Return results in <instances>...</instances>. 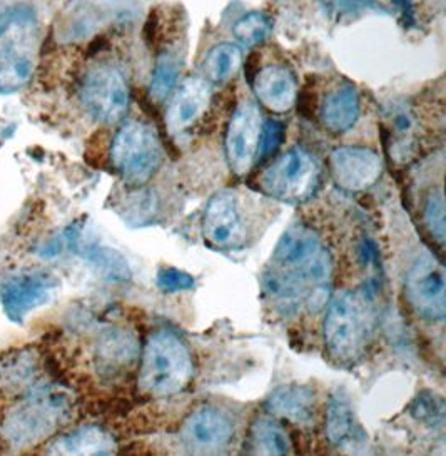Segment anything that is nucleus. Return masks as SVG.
I'll return each mask as SVG.
<instances>
[{
	"label": "nucleus",
	"mask_w": 446,
	"mask_h": 456,
	"mask_svg": "<svg viewBox=\"0 0 446 456\" xmlns=\"http://www.w3.org/2000/svg\"><path fill=\"white\" fill-rule=\"evenodd\" d=\"M263 124L259 106L253 101H243L234 110L226 131V156L234 175H247L256 161Z\"/></svg>",
	"instance_id": "10"
},
{
	"label": "nucleus",
	"mask_w": 446,
	"mask_h": 456,
	"mask_svg": "<svg viewBox=\"0 0 446 456\" xmlns=\"http://www.w3.org/2000/svg\"><path fill=\"white\" fill-rule=\"evenodd\" d=\"M34 64L28 53L15 45L0 49V94H14L32 77Z\"/></svg>",
	"instance_id": "19"
},
{
	"label": "nucleus",
	"mask_w": 446,
	"mask_h": 456,
	"mask_svg": "<svg viewBox=\"0 0 446 456\" xmlns=\"http://www.w3.org/2000/svg\"><path fill=\"white\" fill-rule=\"evenodd\" d=\"M266 406L272 415L304 425L314 416V393L304 387H283L271 395Z\"/></svg>",
	"instance_id": "18"
},
{
	"label": "nucleus",
	"mask_w": 446,
	"mask_h": 456,
	"mask_svg": "<svg viewBox=\"0 0 446 456\" xmlns=\"http://www.w3.org/2000/svg\"><path fill=\"white\" fill-rule=\"evenodd\" d=\"M331 175L339 188L361 192L373 188L383 173V162L368 148H338L329 158Z\"/></svg>",
	"instance_id": "12"
},
{
	"label": "nucleus",
	"mask_w": 446,
	"mask_h": 456,
	"mask_svg": "<svg viewBox=\"0 0 446 456\" xmlns=\"http://www.w3.org/2000/svg\"><path fill=\"white\" fill-rule=\"evenodd\" d=\"M320 184V164L308 151L293 148L271 164L261 177L263 191L278 201L304 202Z\"/></svg>",
	"instance_id": "5"
},
{
	"label": "nucleus",
	"mask_w": 446,
	"mask_h": 456,
	"mask_svg": "<svg viewBox=\"0 0 446 456\" xmlns=\"http://www.w3.org/2000/svg\"><path fill=\"white\" fill-rule=\"evenodd\" d=\"M425 223L440 244L445 242V200L443 192L436 191L428 198L425 206Z\"/></svg>",
	"instance_id": "28"
},
{
	"label": "nucleus",
	"mask_w": 446,
	"mask_h": 456,
	"mask_svg": "<svg viewBox=\"0 0 446 456\" xmlns=\"http://www.w3.org/2000/svg\"><path fill=\"white\" fill-rule=\"evenodd\" d=\"M243 62L241 49L230 42H223L215 45L204 57V79L207 82H226L231 79Z\"/></svg>",
	"instance_id": "21"
},
{
	"label": "nucleus",
	"mask_w": 446,
	"mask_h": 456,
	"mask_svg": "<svg viewBox=\"0 0 446 456\" xmlns=\"http://www.w3.org/2000/svg\"><path fill=\"white\" fill-rule=\"evenodd\" d=\"M59 280L47 271L19 273L0 284V305L12 322H24L34 309L47 305L55 296Z\"/></svg>",
	"instance_id": "8"
},
{
	"label": "nucleus",
	"mask_w": 446,
	"mask_h": 456,
	"mask_svg": "<svg viewBox=\"0 0 446 456\" xmlns=\"http://www.w3.org/2000/svg\"><path fill=\"white\" fill-rule=\"evenodd\" d=\"M70 244H74L76 251L81 253L89 263H93L95 268L99 269L109 280L122 281L127 278V274H129L127 265L118 253L110 251L97 242L81 241L77 234L72 236Z\"/></svg>",
	"instance_id": "22"
},
{
	"label": "nucleus",
	"mask_w": 446,
	"mask_h": 456,
	"mask_svg": "<svg viewBox=\"0 0 446 456\" xmlns=\"http://www.w3.org/2000/svg\"><path fill=\"white\" fill-rule=\"evenodd\" d=\"M37 373V358L32 349L12 351L0 360V388L28 387Z\"/></svg>",
	"instance_id": "20"
},
{
	"label": "nucleus",
	"mask_w": 446,
	"mask_h": 456,
	"mask_svg": "<svg viewBox=\"0 0 446 456\" xmlns=\"http://www.w3.org/2000/svg\"><path fill=\"white\" fill-rule=\"evenodd\" d=\"M321 7L335 20L365 14H388V9L375 0H321Z\"/></svg>",
	"instance_id": "26"
},
{
	"label": "nucleus",
	"mask_w": 446,
	"mask_h": 456,
	"mask_svg": "<svg viewBox=\"0 0 446 456\" xmlns=\"http://www.w3.org/2000/svg\"><path fill=\"white\" fill-rule=\"evenodd\" d=\"M396 5H400L401 7V11L405 12V15H413V2L411 0H393Z\"/></svg>",
	"instance_id": "32"
},
{
	"label": "nucleus",
	"mask_w": 446,
	"mask_h": 456,
	"mask_svg": "<svg viewBox=\"0 0 446 456\" xmlns=\"http://www.w3.org/2000/svg\"><path fill=\"white\" fill-rule=\"evenodd\" d=\"M211 84L191 76L177 87L167 109V127L174 135L184 134L199 121L211 104Z\"/></svg>",
	"instance_id": "14"
},
{
	"label": "nucleus",
	"mask_w": 446,
	"mask_h": 456,
	"mask_svg": "<svg viewBox=\"0 0 446 456\" xmlns=\"http://www.w3.org/2000/svg\"><path fill=\"white\" fill-rule=\"evenodd\" d=\"M360 118V95L353 84H341L326 95L321 108L323 126L333 134L350 131Z\"/></svg>",
	"instance_id": "17"
},
{
	"label": "nucleus",
	"mask_w": 446,
	"mask_h": 456,
	"mask_svg": "<svg viewBox=\"0 0 446 456\" xmlns=\"http://www.w3.org/2000/svg\"><path fill=\"white\" fill-rule=\"evenodd\" d=\"M192 376L190 349L171 331H158L144 348L139 387L150 396H171L186 388Z\"/></svg>",
	"instance_id": "3"
},
{
	"label": "nucleus",
	"mask_w": 446,
	"mask_h": 456,
	"mask_svg": "<svg viewBox=\"0 0 446 456\" xmlns=\"http://www.w3.org/2000/svg\"><path fill=\"white\" fill-rule=\"evenodd\" d=\"M326 435L333 446L346 453H363L368 448V435L358 421L345 389H337L329 398Z\"/></svg>",
	"instance_id": "13"
},
{
	"label": "nucleus",
	"mask_w": 446,
	"mask_h": 456,
	"mask_svg": "<svg viewBox=\"0 0 446 456\" xmlns=\"http://www.w3.org/2000/svg\"><path fill=\"white\" fill-rule=\"evenodd\" d=\"M163 158L159 135L146 122H126L112 141V164L133 186L146 184L161 167Z\"/></svg>",
	"instance_id": "4"
},
{
	"label": "nucleus",
	"mask_w": 446,
	"mask_h": 456,
	"mask_svg": "<svg viewBox=\"0 0 446 456\" xmlns=\"http://www.w3.org/2000/svg\"><path fill=\"white\" fill-rule=\"evenodd\" d=\"M375 314L369 299L358 291L333 296L326 311V348L333 360L353 362L365 353L373 333Z\"/></svg>",
	"instance_id": "2"
},
{
	"label": "nucleus",
	"mask_w": 446,
	"mask_h": 456,
	"mask_svg": "<svg viewBox=\"0 0 446 456\" xmlns=\"http://www.w3.org/2000/svg\"><path fill=\"white\" fill-rule=\"evenodd\" d=\"M116 452L112 435L101 427H82L57 438L47 448L51 455H110Z\"/></svg>",
	"instance_id": "16"
},
{
	"label": "nucleus",
	"mask_w": 446,
	"mask_h": 456,
	"mask_svg": "<svg viewBox=\"0 0 446 456\" xmlns=\"http://www.w3.org/2000/svg\"><path fill=\"white\" fill-rule=\"evenodd\" d=\"M179 70H181V62L176 54L163 53L158 57L152 77H150V86H149V94L154 101H164L173 93V89L176 87Z\"/></svg>",
	"instance_id": "24"
},
{
	"label": "nucleus",
	"mask_w": 446,
	"mask_h": 456,
	"mask_svg": "<svg viewBox=\"0 0 446 456\" xmlns=\"http://www.w3.org/2000/svg\"><path fill=\"white\" fill-rule=\"evenodd\" d=\"M411 413L418 421L428 427H440L445 421V404L436 395L423 393L419 395L418 400L413 403Z\"/></svg>",
	"instance_id": "27"
},
{
	"label": "nucleus",
	"mask_w": 446,
	"mask_h": 456,
	"mask_svg": "<svg viewBox=\"0 0 446 456\" xmlns=\"http://www.w3.org/2000/svg\"><path fill=\"white\" fill-rule=\"evenodd\" d=\"M203 236L215 249H236L246 238L243 209L239 198L230 189L216 192L206 206Z\"/></svg>",
	"instance_id": "9"
},
{
	"label": "nucleus",
	"mask_w": 446,
	"mask_h": 456,
	"mask_svg": "<svg viewBox=\"0 0 446 456\" xmlns=\"http://www.w3.org/2000/svg\"><path fill=\"white\" fill-rule=\"evenodd\" d=\"M232 435L230 416L215 406L198 408L181 427V440L192 453H219L230 446Z\"/></svg>",
	"instance_id": "11"
},
{
	"label": "nucleus",
	"mask_w": 446,
	"mask_h": 456,
	"mask_svg": "<svg viewBox=\"0 0 446 456\" xmlns=\"http://www.w3.org/2000/svg\"><path fill=\"white\" fill-rule=\"evenodd\" d=\"M72 411V398L66 389L44 385L32 389L15 404L2 423V436L15 450H22L51 436Z\"/></svg>",
	"instance_id": "1"
},
{
	"label": "nucleus",
	"mask_w": 446,
	"mask_h": 456,
	"mask_svg": "<svg viewBox=\"0 0 446 456\" xmlns=\"http://www.w3.org/2000/svg\"><path fill=\"white\" fill-rule=\"evenodd\" d=\"M196 284V280L177 268H161L158 273V286L164 293H177L191 289Z\"/></svg>",
	"instance_id": "29"
},
{
	"label": "nucleus",
	"mask_w": 446,
	"mask_h": 456,
	"mask_svg": "<svg viewBox=\"0 0 446 456\" xmlns=\"http://www.w3.org/2000/svg\"><path fill=\"white\" fill-rule=\"evenodd\" d=\"M253 89L259 102L276 114L288 112L296 102V77L284 66L261 69L253 81Z\"/></svg>",
	"instance_id": "15"
},
{
	"label": "nucleus",
	"mask_w": 446,
	"mask_h": 456,
	"mask_svg": "<svg viewBox=\"0 0 446 456\" xmlns=\"http://www.w3.org/2000/svg\"><path fill=\"white\" fill-rule=\"evenodd\" d=\"M284 127L283 124L276 121H268L263 124L261 131V139H259V149H257V158L270 156L276 149L281 146L283 142Z\"/></svg>",
	"instance_id": "30"
},
{
	"label": "nucleus",
	"mask_w": 446,
	"mask_h": 456,
	"mask_svg": "<svg viewBox=\"0 0 446 456\" xmlns=\"http://www.w3.org/2000/svg\"><path fill=\"white\" fill-rule=\"evenodd\" d=\"M28 15H30V12H28L26 5H4V7H0V37L15 24L26 22Z\"/></svg>",
	"instance_id": "31"
},
{
	"label": "nucleus",
	"mask_w": 446,
	"mask_h": 456,
	"mask_svg": "<svg viewBox=\"0 0 446 456\" xmlns=\"http://www.w3.org/2000/svg\"><path fill=\"white\" fill-rule=\"evenodd\" d=\"M271 28L272 22L268 15L263 12H249L232 26V36L246 49H253L268 39Z\"/></svg>",
	"instance_id": "25"
},
{
	"label": "nucleus",
	"mask_w": 446,
	"mask_h": 456,
	"mask_svg": "<svg viewBox=\"0 0 446 456\" xmlns=\"http://www.w3.org/2000/svg\"><path fill=\"white\" fill-rule=\"evenodd\" d=\"M253 452L259 455H288L291 442L288 433L271 418H259L251 428Z\"/></svg>",
	"instance_id": "23"
},
{
	"label": "nucleus",
	"mask_w": 446,
	"mask_h": 456,
	"mask_svg": "<svg viewBox=\"0 0 446 456\" xmlns=\"http://www.w3.org/2000/svg\"><path fill=\"white\" fill-rule=\"evenodd\" d=\"M81 99L95 121H121L129 109V86L124 72L112 64H99L91 69L82 81Z\"/></svg>",
	"instance_id": "6"
},
{
	"label": "nucleus",
	"mask_w": 446,
	"mask_h": 456,
	"mask_svg": "<svg viewBox=\"0 0 446 456\" xmlns=\"http://www.w3.org/2000/svg\"><path fill=\"white\" fill-rule=\"evenodd\" d=\"M406 296L421 318L428 322L445 320V268L434 256L423 253L411 265L406 274Z\"/></svg>",
	"instance_id": "7"
}]
</instances>
